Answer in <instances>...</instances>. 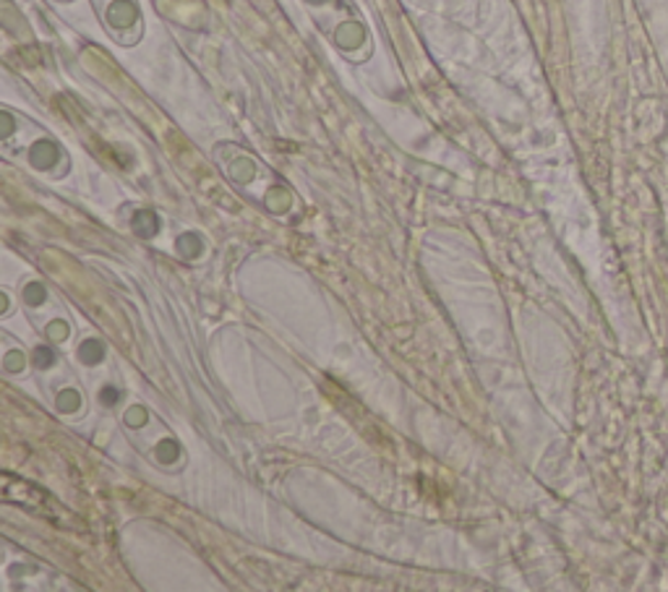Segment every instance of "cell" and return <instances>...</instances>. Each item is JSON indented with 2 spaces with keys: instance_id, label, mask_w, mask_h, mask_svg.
<instances>
[{
  "instance_id": "8",
  "label": "cell",
  "mask_w": 668,
  "mask_h": 592,
  "mask_svg": "<svg viewBox=\"0 0 668 592\" xmlns=\"http://www.w3.org/2000/svg\"><path fill=\"white\" fill-rule=\"evenodd\" d=\"M24 298H26V303H30V306H37V303L45 300V287L43 285H30L24 291Z\"/></svg>"
},
{
  "instance_id": "1",
  "label": "cell",
  "mask_w": 668,
  "mask_h": 592,
  "mask_svg": "<svg viewBox=\"0 0 668 592\" xmlns=\"http://www.w3.org/2000/svg\"><path fill=\"white\" fill-rule=\"evenodd\" d=\"M32 162L37 168H50L53 162H58V147L53 141H37L32 147Z\"/></svg>"
},
{
  "instance_id": "3",
  "label": "cell",
  "mask_w": 668,
  "mask_h": 592,
  "mask_svg": "<svg viewBox=\"0 0 668 592\" xmlns=\"http://www.w3.org/2000/svg\"><path fill=\"white\" fill-rule=\"evenodd\" d=\"M363 39V30L358 24H342L340 30H337V43L342 47H355Z\"/></svg>"
},
{
  "instance_id": "6",
  "label": "cell",
  "mask_w": 668,
  "mask_h": 592,
  "mask_svg": "<svg viewBox=\"0 0 668 592\" xmlns=\"http://www.w3.org/2000/svg\"><path fill=\"white\" fill-rule=\"evenodd\" d=\"M178 246H181L183 257H196V253H202V240L196 236H183L178 240Z\"/></svg>"
},
{
  "instance_id": "12",
  "label": "cell",
  "mask_w": 668,
  "mask_h": 592,
  "mask_svg": "<svg viewBox=\"0 0 668 592\" xmlns=\"http://www.w3.org/2000/svg\"><path fill=\"white\" fill-rule=\"evenodd\" d=\"M24 368V357L22 353H11L5 357V371H22Z\"/></svg>"
},
{
  "instance_id": "2",
  "label": "cell",
  "mask_w": 668,
  "mask_h": 592,
  "mask_svg": "<svg viewBox=\"0 0 668 592\" xmlns=\"http://www.w3.org/2000/svg\"><path fill=\"white\" fill-rule=\"evenodd\" d=\"M136 16V9L131 3H126V0H121V3H115L113 9H110V22H113L115 26H126L134 22Z\"/></svg>"
},
{
  "instance_id": "7",
  "label": "cell",
  "mask_w": 668,
  "mask_h": 592,
  "mask_svg": "<svg viewBox=\"0 0 668 592\" xmlns=\"http://www.w3.org/2000/svg\"><path fill=\"white\" fill-rule=\"evenodd\" d=\"M79 405H81V399H79V395H76V391H64V395L58 397V408L64 412H76V410H79Z\"/></svg>"
},
{
  "instance_id": "11",
  "label": "cell",
  "mask_w": 668,
  "mask_h": 592,
  "mask_svg": "<svg viewBox=\"0 0 668 592\" xmlns=\"http://www.w3.org/2000/svg\"><path fill=\"white\" fill-rule=\"evenodd\" d=\"M47 337H50V340H66L68 327H66V323H60V321H53L50 329H47Z\"/></svg>"
},
{
  "instance_id": "4",
  "label": "cell",
  "mask_w": 668,
  "mask_h": 592,
  "mask_svg": "<svg viewBox=\"0 0 668 592\" xmlns=\"http://www.w3.org/2000/svg\"><path fill=\"white\" fill-rule=\"evenodd\" d=\"M79 357L87 363V366H94V363H100L102 357H105V350L98 340H87L84 345L79 348Z\"/></svg>"
},
{
  "instance_id": "14",
  "label": "cell",
  "mask_w": 668,
  "mask_h": 592,
  "mask_svg": "<svg viewBox=\"0 0 668 592\" xmlns=\"http://www.w3.org/2000/svg\"><path fill=\"white\" fill-rule=\"evenodd\" d=\"M102 402L115 405V402H118V391H115V389H102Z\"/></svg>"
},
{
  "instance_id": "15",
  "label": "cell",
  "mask_w": 668,
  "mask_h": 592,
  "mask_svg": "<svg viewBox=\"0 0 668 592\" xmlns=\"http://www.w3.org/2000/svg\"><path fill=\"white\" fill-rule=\"evenodd\" d=\"M314 3H321V0H314Z\"/></svg>"
},
{
  "instance_id": "10",
  "label": "cell",
  "mask_w": 668,
  "mask_h": 592,
  "mask_svg": "<svg viewBox=\"0 0 668 592\" xmlns=\"http://www.w3.org/2000/svg\"><path fill=\"white\" fill-rule=\"evenodd\" d=\"M157 452H160L162 463H173V459L178 457V444L176 442H162L160 449H157Z\"/></svg>"
},
{
  "instance_id": "5",
  "label": "cell",
  "mask_w": 668,
  "mask_h": 592,
  "mask_svg": "<svg viewBox=\"0 0 668 592\" xmlns=\"http://www.w3.org/2000/svg\"><path fill=\"white\" fill-rule=\"evenodd\" d=\"M134 225H136V232H139L141 238L155 236V230H157V217L151 215V212H139V215H136V219H134Z\"/></svg>"
},
{
  "instance_id": "13",
  "label": "cell",
  "mask_w": 668,
  "mask_h": 592,
  "mask_svg": "<svg viewBox=\"0 0 668 592\" xmlns=\"http://www.w3.org/2000/svg\"><path fill=\"white\" fill-rule=\"evenodd\" d=\"M144 420H147V412H144L141 408H134V410H131L128 415H126V423H128V425H141Z\"/></svg>"
},
{
  "instance_id": "9",
  "label": "cell",
  "mask_w": 668,
  "mask_h": 592,
  "mask_svg": "<svg viewBox=\"0 0 668 592\" xmlns=\"http://www.w3.org/2000/svg\"><path fill=\"white\" fill-rule=\"evenodd\" d=\"M34 363H37L39 368H50L53 366V350L50 348H37V353H34Z\"/></svg>"
}]
</instances>
